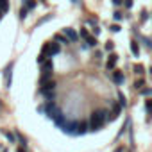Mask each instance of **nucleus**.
<instances>
[{"label":"nucleus","mask_w":152,"mask_h":152,"mask_svg":"<svg viewBox=\"0 0 152 152\" xmlns=\"http://www.w3.org/2000/svg\"><path fill=\"white\" fill-rule=\"evenodd\" d=\"M2 16H4V11H2V9H0V18H2Z\"/></svg>","instance_id":"28"},{"label":"nucleus","mask_w":152,"mask_h":152,"mask_svg":"<svg viewBox=\"0 0 152 152\" xmlns=\"http://www.w3.org/2000/svg\"><path fill=\"white\" fill-rule=\"evenodd\" d=\"M125 7H127V9L132 7V0H125Z\"/></svg>","instance_id":"23"},{"label":"nucleus","mask_w":152,"mask_h":152,"mask_svg":"<svg viewBox=\"0 0 152 152\" xmlns=\"http://www.w3.org/2000/svg\"><path fill=\"white\" fill-rule=\"evenodd\" d=\"M131 50H132V54H134L136 57L140 56V48H138V43H136V41H131Z\"/></svg>","instance_id":"9"},{"label":"nucleus","mask_w":152,"mask_h":152,"mask_svg":"<svg viewBox=\"0 0 152 152\" xmlns=\"http://www.w3.org/2000/svg\"><path fill=\"white\" fill-rule=\"evenodd\" d=\"M59 50H61V47H59L57 43H48V45H45V47H43V50H41V52L52 57V56H56V54H59Z\"/></svg>","instance_id":"2"},{"label":"nucleus","mask_w":152,"mask_h":152,"mask_svg":"<svg viewBox=\"0 0 152 152\" xmlns=\"http://www.w3.org/2000/svg\"><path fill=\"white\" fill-rule=\"evenodd\" d=\"M143 84H145V83H143V81H136V84H134V86H136V88H141V86H143Z\"/></svg>","instance_id":"25"},{"label":"nucleus","mask_w":152,"mask_h":152,"mask_svg":"<svg viewBox=\"0 0 152 152\" xmlns=\"http://www.w3.org/2000/svg\"><path fill=\"white\" fill-rule=\"evenodd\" d=\"M141 93H143V95H152V90H143Z\"/></svg>","instance_id":"26"},{"label":"nucleus","mask_w":152,"mask_h":152,"mask_svg":"<svg viewBox=\"0 0 152 152\" xmlns=\"http://www.w3.org/2000/svg\"><path fill=\"white\" fill-rule=\"evenodd\" d=\"M143 70H145V68H143L141 64H136V66H134V72H136V73H143Z\"/></svg>","instance_id":"17"},{"label":"nucleus","mask_w":152,"mask_h":152,"mask_svg":"<svg viewBox=\"0 0 152 152\" xmlns=\"http://www.w3.org/2000/svg\"><path fill=\"white\" fill-rule=\"evenodd\" d=\"M27 16V7H22L20 9V18H25Z\"/></svg>","instance_id":"18"},{"label":"nucleus","mask_w":152,"mask_h":152,"mask_svg":"<svg viewBox=\"0 0 152 152\" xmlns=\"http://www.w3.org/2000/svg\"><path fill=\"white\" fill-rule=\"evenodd\" d=\"M116 61H118V56H115V54H111V56H109V61H107V68H113Z\"/></svg>","instance_id":"7"},{"label":"nucleus","mask_w":152,"mask_h":152,"mask_svg":"<svg viewBox=\"0 0 152 152\" xmlns=\"http://www.w3.org/2000/svg\"><path fill=\"white\" fill-rule=\"evenodd\" d=\"M145 106H147V109H148V111H152V100H147V102H145Z\"/></svg>","instance_id":"22"},{"label":"nucleus","mask_w":152,"mask_h":152,"mask_svg":"<svg viewBox=\"0 0 152 152\" xmlns=\"http://www.w3.org/2000/svg\"><path fill=\"white\" fill-rule=\"evenodd\" d=\"M150 73H152V66H150Z\"/></svg>","instance_id":"29"},{"label":"nucleus","mask_w":152,"mask_h":152,"mask_svg":"<svg viewBox=\"0 0 152 152\" xmlns=\"http://www.w3.org/2000/svg\"><path fill=\"white\" fill-rule=\"evenodd\" d=\"M113 4H115V6H120V4H122V0H113Z\"/></svg>","instance_id":"27"},{"label":"nucleus","mask_w":152,"mask_h":152,"mask_svg":"<svg viewBox=\"0 0 152 152\" xmlns=\"http://www.w3.org/2000/svg\"><path fill=\"white\" fill-rule=\"evenodd\" d=\"M106 50H113V41H107L106 43Z\"/></svg>","instance_id":"21"},{"label":"nucleus","mask_w":152,"mask_h":152,"mask_svg":"<svg viewBox=\"0 0 152 152\" xmlns=\"http://www.w3.org/2000/svg\"><path fill=\"white\" fill-rule=\"evenodd\" d=\"M143 43H145V47H147L148 50H152V39H150V38H143Z\"/></svg>","instance_id":"13"},{"label":"nucleus","mask_w":152,"mask_h":152,"mask_svg":"<svg viewBox=\"0 0 152 152\" xmlns=\"http://www.w3.org/2000/svg\"><path fill=\"white\" fill-rule=\"evenodd\" d=\"M23 4L27 6V9H34V7H36V2H34V0H23Z\"/></svg>","instance_id":"11"},{"label":"nucleus","mask_w":152,"mask_h":152,"mask_svg":"<svg viewBox=\"0 0 152 152\" xmlns=\"http://www.w3.org/2000/svg\"><path fill=\"white\" fill-rule=\"evenodd\" d=\"M4 134H6V138H7V140H9L11 143H15V136H13L11 132H7V131H4Z\"/></svg>","instance_id":"15"},{"label":"nucleus","mask_w":152,"mask_h":152,"mask_svg":"<svg viewBox=\"0 0 152 152\" xmlns=\"http://www.w3.org/2000/svg\"><path fill=\"white\" fill-rule=\"evenodd\" d=\"M88 127H90V125H88L86 122H81V124L77 125V134H84V132L88 131Z\"/></svg>","instance_id":"6"},{"label":"nucleus","mask_w":152,"mask_h":152,"mask_svg":"<svg viewBox=\"0 0 152 152\" xmlns=\"http://www.w3.org/2000/svg\"><path fill=\"white\" fill-rule=\"evenodd\" d=\"M106 111H95L93 115H91V120H90V129L91 131H97V129H100L102 125H104V122H106Z\"/></svg>","instance_id":"1"},{"label":"nucleus","mask_w":152,"mask_h":152,"mask_svg":"<svg viewBox=\"0 0 152 152\" xmlns=\"http://www.w3.org/2000/svg\"><path fill=\"white\" fill-rule=\"evenodd\" d=\"M81 36H83V38H84V39H86V38H88V36H90V32H88V31H86V29H81Z\"/></svg>","instance_id":"20"},{"label":"nucleus","mask_w":152,"mask_h":152,"mask_svg":"<svg viewBox=\"0 0 152 152\" xmlns=\"http://www.w3.org/2000/svg\"><path fill=\"white\" fill-rule=\"evenodd\" d=\"M113 18H115V20H116V22H120V20H122V18H124V15H122V13H120V11H115V15H113Z\"/></svg>","instance_id":"14"},{"label":"nucleus","mask_w":152,"mask_h":152,"mask_svg":"<svg viewBox=\"0 0 152 152\" xmlns=\"http://www.w3.org/2000/svg\"><path fill=\"white\" fill-rule=\"evenodd\" d=\"M0 104H2V102H0Z\"/></svg>","instance_id":"31"},{"label":"nucleus","mask_w":152,"mask_h":152,"mask_svg":"<svg viewBox=\"0 0 152 152\" xmlns=\"http://www.w3.org/2000/svg\"><path fill=\"white\" fill-rule=\"evenodd\" d=\"M118 97H120V104H122V106H125V97H124V95H122V93H120V95H118Z\"/></svg>","instance_id":"24"},{"label":"nucleus","mask_w":152,"mask_h":152,"mask_svg":"<svg viewBox=\"0 0 152 152\" xmlns=\"http://www.w3.org/2000/svg\"><path fill=\"white\" fill-rule=\"evenodd\" d=\"M140 20H141V22H145V20H148V11H147V9H143V11L140 13Z\"/></svg>","instance_id":"12"},{"label":"nucleus","mask_w":152,"mask_h":152,"mask_svg":"<svg viewBox=\"0 0 152 152\" xmlns=\"http://www.w3.org/2000/svg\"><path fill=\"white\" fill-rule=\"evenodd\" d=\"M86 43H88L90 47H97V39H95L93 36H88V38H86Z\"/></svg>","instance_id":"10"},{"label":"nucleus","mask_w":152,"mask_h":152,"mask_svg":"<svg viewBox=\"0 0 152 152\" xmlns=\"http://www.w3.org/2000/svg\"><path fill=\"white\" fill-rule=\"evenodd\" d=\"M113 79H115L116 84H122V83H124V73H122L120 70H115V72H113Z\"/></svg>","instance_id":"3"},{"label":"nucleus","mask_w":152,"mask_h":152,"mask_svg":"<svg viewBox=\"0 0 152 152\" xmlns=\"http://www.w3.org/2000/svg\"><path fill=\"white\" fill-rule=\"evenodd\" d=\"M56 39H57V41H63V43H68V38H63L61 34H57V36H56Z\"/></svg>","instance_id":"19"},{"label":"nucleus","mask_w":152,"mask_h":152,"mask_svg":"<svg viewBox=\"0 0 152 152\" xmlns=\"http://www.w3.org/2000/svg\"><path fill=\"white\" fill-rule=\"evenodd\" d=\"M18 152H23V150H18Z\"/></svg>","instance_id":"30"},{"label":"nucleus","mask_w":152,"mask_h":152,"mask_svg":"<svg viewBox=\"0 0 152 152\" xmlns=\"http://www.w3.org/2000/svg\"><path fill=\"white\" fill-rule=\"evenodd\" d=\"M41 68H43V73H52V68H54V66H52V61H50V59L45 61V63L41 64Z\"/></svg>","instance_id":"5"},{"label":"nucleus","mask_w":152,"mask_h":152,"mask_svg":"<svg viewBox=\"0 0 152 152\" xmlns=\"http://www.w3.org/2000/svg\"><path fill=\"white\" fill-rule=\"evenodd\" d=\"M0 9L4 13H7L9 11V0H0Z\"/></svg>","instance_id":"8"},{"label":"nucleus","mask_w":152,"mask_h":152,"mask_svg":"<svg viewBox=\"0 0 152 152\" xmlns=\"http://www.w3.org/2000/svg\"><path fill=\"white\" fill-rule=\"evenodd\" d=\"M64 34H66V38L70 39V41H77V32H75V31H72V29H64Z\"/></svg>","instance_id":"4"},{"label":"nucleus","mask_w":152,"mask_h":152,"mask_svg":"<svg viewBox=\"0 0 152 152\" xmlns=\"http://www.w3.org/2000/svg\"><path fill=\"white\" fill-rule=\"evenodd\" d=\"M109 31H111V32H118V31H120V25H118V23H115V25H111V27H109Z\"/></svg>","instance_id":"16"}]
</instances>
